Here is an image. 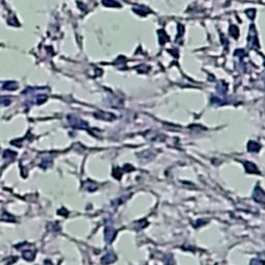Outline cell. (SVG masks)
I'll return each instance as SVG.
<instances>
[{"instance_id":"1","label":"cell","mask_w":265,"mask_h":265,"mask_svg":"<svg viewBox=\"0 0 265 265\" xmlns=\"http://www.w3.org/2000/svg\"><path fill=\"white\" fill-rule=\"evenodd\" d=\"M253 198H254V200L258 203L265 202V192L263 191L260 186H257L256 188H255V191H254Z\"/></svg>"},{"instance_id":"2","label":"cell","mask_w":265,"mask_h":265,"mask_svg":"<svg viewBox=\"0 0 265 265\" xmlns=\"http://www.w3.org/2000/svg\"><path fill=\"white\" fill-rule=\"evenodd\" d=\"M68 122L70 123V126L76 128H85L87 126V123L85 121H83L82 119L77 118V117L75 116H70L68 118Z\"/></svg>"},{"instance_id":"3","label":"cell","mask_w":265,"mask_h":265,"mask_svg":"<svg viewBox=\"0 0 265 265\" xmlns=\"http://www.w3.org/2000/svg\"><path fill=\"white\" fill-rule=\"evenodd\" d=\"M116 236V231L112 227H107L105 229V239L107 242H112Z\"/></svg>"},{"instance_id":"4","label":"cell","mask_w":265,"mask_h":265,"mask_svg":"<svg viewBox=\"0 0 265 265\" xmlns=\"http://www.w3.org/2000/svg\"><path fill=\"white\" fill-rule=\"evenodd\" d=\"M94 116L98 119H103V120H111V119L115 118V116L111 113H106V112H96Z\"/></svg>"},{"instance_id":"5","label":"cell","mask_w":265,"mask_h":265,"mask_svg":"<svg viewBox=\"0 0 265 265\" xmlns=\"http://www.w3.org/2000/svg\"><path fill=\"white\" fill-rule=\"evenodd\" d=\"M116 260V256L113 253H108L105 256L102 258V263L103 264H110V263L114 262Z\"/></svg>"},{"instance_id":"6","label":"cell","mask_w":265,"mask_h":265,"mask_svg":"<svg viewBox=\"0 0 265 265\" xmlns=\"http://www.w3.org/2000/svg\"><path fill=\"white\" fill-rule=\"evenodd\" d=\"M244 168L247 170V172L249 173H259V170L257 168V166L255 164L251 163V162H245L244 163Z\"/></svg>"},{"instance_id":"7","label":"cell","mask_w":265,"mask_h":265,"mask_svg":"<svg viewBox=\"0 0 265 265\" xmlns=\"http://www.w3.org/2000/svg\"><path fill=\"white\" fill-rule=\"evenodd\" d=\"M259 149H260V145L257 142H254V141L249 142V144H248V150L249 151H251V152H257V151H259Z\"/></svg>"},{"instance_id":"8","label":"cell","mask_w":265,"mask_h":265,"mask_svg":"<svg viewBox=\"0 0 265 265\" xmlns=\"http://www.w3.org/2000/svg\"><path fill=\"white\" fill-rule=\"evenodd\" d=\"M17 87H18V85L15 82H8V83L4 84V89H6V90H15Z\"/></svg>"},{"instance_id":"9","label":"cell","mask_w":265,"mask_h":265,"mask_svg":"<svg viewBox=\"0 0 265 265\" xmlns=\"http://www.w3.org/2000/svg\"><path fill=\"white\" fill-rule=\"evenodd\" d=\"M23 256L25 259H27V260H32L33 258H34V253H33L32 251H30V250H27V251H25L23 253Z\"/></svg>"},{"instance_id":"10","label":"cell","mask_w":265,"mask_h":265,"mask_svg":"<svg viewBox=\"0 0 265 265\" xmlns=\"http://www.w3.org/2000/svg\"><path fill=\"white\" fill-rule=\"evenodd\" d=\"M103 3L105 5H107V6H118V3L113 1V0H104Z\"/></svg>"},{"instance_id":"11","label":"cell","mask_w":265,"mask_h":265,"mask_svg":"<svg viewBox=\"0 0 265 265\" xmlns=\"http://www.w3.org/2000/svg\"><path fill=\"white\" fill-rule=\"evenodd\" d=\"M250 265H265L264 261L260 260V259H253L250 263Z\"/></svg>"},{"instance_id":"12","label":"cell","mask_w":265,"mask_h":265,"mask_svg":"<svg viewBox=\"0 0 265 265\" xmlns=\"http://www.w3.org/2000/svg\"><path fill=\"white\" fill-rule=\"evenodd\" d=\"M0 104H1V105L7 106L10 104V100H9L8 98H0Z\"/></svg>"}]
</instances>
